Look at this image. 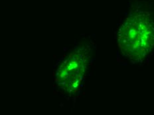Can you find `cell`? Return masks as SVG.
Here are the masks:
<instances>
[{"mask_svg":"<svg viewBox=\"0 0 154 115\" xmlns=\"http://www.w3.org/2000/svg\"><path fill=\"white\" fill-rule=\"evenodd\" d=\"M118 43L123 55L133 62H142L154 49V21L148 13H130L118 31Z\"/></svg>","mask_w":154,"mask_h":115,"instance_id":"1","label":"cell"},{"mask_svg":"<svg viewBox=\"0 0 154 115\" xmlns=\"http://www.w3.org/2000/svg\"><path fill=\"white\" fill-rule=\"evenodd\" d=\"M85 46L76 47L58 67L55 74L57 85L69 95L79 90L84 81L90 58Z\"/></svg>","mask_w":154,"mask_h":115,"instance_id":"2","label":"cell"}]
</instances>
